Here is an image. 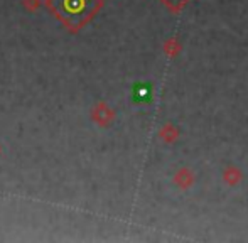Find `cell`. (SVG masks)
I'll list each match as a JSON object with an SVG mask.
<instances>
[{"label":"cell","mask_w":248,"mask_h":243,"mask_svg":"<svg viewBox=\"0 0 248 243\" xmlns=\"http://www.w3.org/2000/svg\"><path fill=\"white\" fill-rule=\"evenodd\" d=\"M174 184H176L179 189L187 191L194 184V174L187 167H181L179 171L174 174Z\"/></svg>","instance_id":"cell-1"},{"label":"cell","mask_w":248,"mask_h":243,"mask_svg":"<svg viewBox=\"0 0 248 243\" xmlns=\"http://www.w3.org/2000/svg\"><path fill=\"white\" fill-rule=\"evenodd\" d=\"M223 181H225L228 186H236L240 181L243 179V174H242V171H240L236 166H233V164H230V166H226L225 169H223Z\"/></svg>","instance_id":"cell-2"},{"label":"cell","mask_w":248,"mask_h":243,"mask_svg":"<svg viewBox=\"0 0 248 243\" xmlns=\"http://www.w3.org/2000/svg\"><path fill=\"white\" fill-rule=\"evenodd\" d=\"M160 138L166 144H174L179 138V130H177V127L174 123H166L160 128Z\"/></svg>","instance_id":"cell-3"},{"label":"cell","mask_w":248,"mask_h":243,"mask_svg":"<svg viewBox=\"0 0 248 243\" xmlns=\"http://www.w3.org/2000/svg\"><path fill=\"white\" fill-rule=\"evenodd\" d=\"M164 53H166L169 58H176L177 54L181 53L179 39H176V37H172V39H167L166 43H164Z\"/></svg>","instance_id":"cell-4"},{"label":"cell","mask_w":248,"mask_h":243,"mask_svg":"<svg viewBox=\"0 0 248 243\" xmlns=\"http://www.w3.org/2000/svg\"><path fill=\"white\" fill-rule=\"evenodd\" d=\"M160 2H162L172 14H179L181 10H183L184 7L191 2V0H160Z\"/></svg>","instance_id":"cell-5"},{"label":"cell","mask_w":248,"mask_h":243,"mask_svg":"<svg viewBox=\"0 0 248 243\" xmlns=\"http://www.w3.org/2000/svg\"><path fill=\"white\" fill-rule=\"evenodd\" d=\"M149 95H150L149 88H145V86H139L137 88V98L144 100V98H149Z\"/></svg>","instance_id":"cell-6"}]
</instances>
